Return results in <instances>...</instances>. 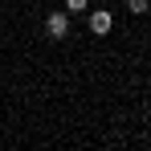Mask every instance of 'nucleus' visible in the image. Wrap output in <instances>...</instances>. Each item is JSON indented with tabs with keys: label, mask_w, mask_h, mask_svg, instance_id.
I'll return each mask as SVG.
<instances>
[{
	"label": "nucleus",
	"mask_w": 151,
	"mask_h": 151,
	"mask_svg": "<svg viewBox=\"0 0 151 151\" xmlns=\"http://www.w3.org/2000/svg\"><path fill=\"white\" fill-rule=\"evenodd\" d=\"M110 29H114V17H110L106 8H98V12H90V33H94V37H106Z\"/></svg>",
	"instance_id": "2"
},
{
	"label": "nucleus",
	"mask_w": 151,
	"mask_h": 151,
	"mask_svg": "<svg viewBox=\"0 0 151 151\" xmlns=\"http://www.w3.org/2000/svg\"><path fill=\"white\" fill-rule=\"evenodd\" d=\"M127 8H131L135 17H143V12H147V8H151V0H127Z\"/></svg>",
	"instance_id": "4"
},
{
	"label": "nucleus",
	"mask_w": 151,
	"mask_h": 151,
	"mask_svg": "<svg viewBox=\"0 0 151 151\" xmlns=\"http://www.w3.org/2000/svg\"><path fill=\"white\" fill-rule=\"evenodd\" d=\"M45 33H49L53 41L70 37V12H65V8H57V12H49V17H45Z\"/></svg>",
	"instance_id": "1"
},
{
	"label": "nucleus",
	"mask_w": 151,
	"mask_h": 151,
	"mask_svg": "<svg viewBox=\"0 0 151 151\" xmlns=\"http://www.w3.org/2000/svg\"><path fill=\"white\" fill-rule=\"evenodd\" d=\"M86 8H90V0H65V12H70V17H78V12H86Z\"/></svg>",
	"instance_id": "3"
}]
</instances>
